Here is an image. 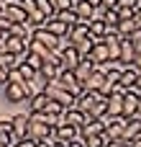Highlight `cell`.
Returning a JSON list of instances; mask_svg holds the SVG:
<instances>
[{"label": "cell", "instance_id": "cell-1", "mask_svg": "<svg viewBox=\"0 0 141 147\" xmlns=\"http://www.w3.org/2000/svg\"><path fill=\"white\" fill-rule=\"evenodd\" d=\"M54 137V129L46 124L44 114H31V129H28V140L33 142H44V140H51Z\"/></svg>", "mask_w": 141, "mask_h": 147}, {"label": "cell", "instance_id": "cell-2", "mask_svg": "<svg viewBox=\"0 0 141 147\" xmlns=\"http://www.w3.org/2000/svg\"><path fill=\"white\" fill-rule=\"evenodd\" d=\"M49 85H51V83H49ZM54 85H59V88H64V90H67V93H72L74 98H77V96L82 93V83H80V80L74 78V72H72V70H62Z\"/></svg>", "mask_w": 141, "mask_h": 147}, {"label": "cell", "instance_id": "cell-3", "mask_svg": "<svg viewBox=\"0 0 141 147\" xmlns=\"http://www.w3.org/2000/svg\"><path fill=\"white\" fill-rule=\"evenodd\" d=\"M44 93H46V98H49V101H57V103H62L64 109H74V103H77V98H74L72 93H67L64 88H59V85H54V83H51V85H46V90H44Z\"/></svg>", "mask_w": 141, "mask_h": 147}, {"label": "cell", "instance_id": "cell-4", "mask_svg": "<svg viewBox=\"0 0 141 147\" xmlns=\"http://www.w3.org/2000/svg\"><path fill=\"white\" fill-rule=\"evenodd\" d=\"M10 119H13V142H18V140H28L31 114L23 111V114H15V116H10Z\"/></svg>", "mask_w": 141, "mask_h": 147}, {"label": "cell", "instance_id": "cell-5", "mask_svg": "<svg viewBox=\"0 0 141 147\" xmlns=\"http://www.w3.org/2000/svg\"><path fill=\"white\" fill-rule=\"evenodd\" d=\"M5 98L10 103H21V101H28L31 93H28V83H8L5 85Z\"/></svg>", "mask_w": 141, "mask_h": 147}, {"label": "cell", "instance_id": "cell-6", "mask_svg": "<svg viewBox=\"0 0 141 147\" xmlns=\"http://www.w3.org/2000/svg\"><path fill=\"white\" fill-rule=\"evenodd\" d=\"M103 124H105V134L110 137V140H123V134H126V119L123 116H118V119H100Z\"/></svg>", "mask_w": 141, "mask_h": 147}, {"label": "cell", "instance_id": "cell-7", "mask_svg": "<svg viewBox=\"0 0 141 147\" xmlns=\"http://www.w3.org/2000/svg\"><path fill=\"white\" fill-rule=\"evenodd\" d=\"M77 137H80V129H74V127H69V124L62 121V124L54 129V137H51V140H54V142H62V145H72Z\"/></svg>", "mask_w": 141, "mask_h": 147}, {"label": "cell", "instance_id": "cell-8", "mask_svg": "<svg viewBox=\"0 0 141 147\" xmlns=\"http://www.w3.org/2000/svg\"><path fill=\"white\" fill-rule=\"evenodd\" d=\"M95 70H98V62H95L92 57H82V59H80V65H77L72 72H74V78H77L80 83H85V80H87Z\"/></svg>", "mask_w": 141, "mask_h": 147}, {"label": "cell", "instance_id": "cell-9", "mask_svg": "<svg viewBox=\"0 0 141 147\" xmlns=\"http://www.w3.org/2000/svg\"><path fill=\"white\" fill-rule=\"evenodd\" d=\"M87 119H90V116H87V114H82L77 106H74V109H67V111L62 114V121H64V124H69V127H74V129H82V127L87 124Z\"/></svg>", "mask_w": 141, "mask_h": 147}, {"label": "cell", "instance_id": "cell-10", "mask_svg": "<svg viewBox=\"0 0 141 147\" xmlns=\"http://www.w3.org/2000/svg\"><path fill=\"white\" fill-rule=\"evenodd\" d=\"M3 16H5L10 23H26V21H28V13H26L21 5H15L13 0H10V3H5V8H3Z\"/></svg>", "mask_w": 141, "mask_h": 147}, {"label": "cell", "instance_id": "cell-11", "mask_svg": "<svg viewBox=\"0 0 141 147\" xmlns=\"http://www.w3.org/2000/svg\"><path fill=\"white\" fill-rule=\"evenodd\" d=\"M72 10L77 13L80 23H90V21H92V13H95V5H92V3H87V0H74Z\"/></svg>", "mask_w": 141, "mask_h": 147}, {"label": "cell", "instance_id": "cell-12", "mask_svg": "<svg viewBox=\"0 0 141 147\" xmlns=\"http://www.w3.org/2000/svg\"><path fill=\"white\" fill-rule=\"evenodd\" d=\"M98 98H100L98 93H87V90H82V93L77 96V103H74V106H77V109H80L82 114H87V116H90V111L95 109Z\"/></svg>", "mask_w": 141, "mask_h": 147}, {"label": "cell", "instance_id": "cell-13", "mask_svg": "<svg viewBox=\"0 0 141 147\" xmlns=\"http://www.w3.org/2000/svg\"><path fill=\"white\" fill-rule=\"evenodd\" d=\"M59 57H62V65H59V70H74V67L80 65V59H82V57H80V52H77L74 47L64 49Z\"/></svg>", "mask_w": 141, "mask_h": 147}, {"label": "cell", "instance_id": "cell-14", "mask_svg": "<svg viewBox=\"0 0 141 147\" xmlns=\"http://www.w3.org/2000/svg\"><path fill=\"white\" fill-rule=\"evenodd\" d=\"M103 85H105V75H103L100 70H95V72L82 83V90H87V93H100Z\"/></svg>", "mask_w": 141, "mask_h": 147}, {"label": "cell", "instance_id": "cell-15", "mask_svg": "<svg viewBox=\"0 0 141 147\" xmlns=\"http://www.w3.org/2000/svg\"><path fill=\"white\" fill-rule=\"evenodd\" d=\"M139 137H141V114H136V116L126 119V134H123V140L134 142V140H139Z\"/></svg>", "mask_w": 141, "mask_h": 147}, {"label": "cell", "instance_id": "cell-16", "mask_svg": "<svg viewBox=\"0 0 141 147\" xmlns=\"http://www.w3.org/2000/svg\"><path fill=\"white\" fill-rule=\"evenodd\" d=\"M44 28H46V31H51V34H54V36H59V39H62V36H69V31H72V26H67V23H64V21H59L57 16H54V18H49Z\"/></svg>", "mask_w": 141, "mask_h": 147}, {"label": "cell", "instance_id": "cell-17", "mask_svg": "<svg viewBox=\"0 0 141 147\" xmlns=\"http://www.w3.org/2000/svg\"><path fill=\"white\" fill-rule=\"evenodd\" d=\"M90 57L98 62V67H100V65H105V62H110V54H108L105 39H95V47H92V54H90Z\"/></svg>", "mask_w": 141, "mask_h": 147}, {"label": "cell", "instance_id": "cell-18", "mask_svg": "<svg viewBox=\"0 0 141 147\" xmlns=\"http://www.w3.org/2000/svg\"><path fill=\"white\" fill-rule=\"evenodd\" d=\"M103 132H105V124L100 119H87V124L80 129V137L87 140V137H95V134H103Z\"/></svg>", "mask_w": 141, "mask_h": 147}, {"label": "cell", "instance_id": "cell-19", "mask_svg": "<svg viewBox=\"0 0 141 147\" xmlns=\"http://www.w3.org/2000/svg\"><path fill=\"white\" fill-rule=\"evenodd\" d=\"M121 62L126 67L136 62V49H134V41L131 39H121Z\"/></svg>", "mask_w": 141, "mask_h": 147}, {"label": "cell", "instance_id": "cell-20", "mask_svg": "<svg viewBox=\"0 0 141 147\" xmlns=\"http://www.w3.org/2000/svg\"><path fill=\"white\" fill-rule=\"evenodd\" d=\"M108 119H118V116H123V96H108Z\"/></svg>", "mask_w": 141, "mask_h": 147}, {"label": "cell", "instance_id": "cell-21", "mask_svg": "<svg viewBox=\"0 0 141 147\" xmlns=\"http://www.w3.org/2000/svg\"><path fill=\"white\" fill-rule=\"evenodd\" d=\"M139 75H141L139 67H136V65H128V67L121 72V85H126V88H134V85L139 83Z\"/></svg>", "mask_w": 141, "mask_h": 147}, {"label": "cell", "instance_id": "cell-22", "mask_svg": "<svg viewBox=\"0 0 141 147\" xmlns=\"http://www.w3.org/2000/svg\"><path fill=\"white\" fill-rule=\"evenodd\" d=\"M46 103H49L46 93H39V96H31V98H28V114H44Z\"/></svg>", "mask_w": 141, "mask_h": 147}, {"label": "cell", "instance_id": "cell-23", "mask_svg": "<svg viewBox=\"0 0 141 147\" xmlns=\"http://www.w3.org/2000/svg\"><path fill=\"white\" fill-rule=\"evenodd\" d=\"M21 65H23L21 57H13V54H8V52H0V67H3V70L13 72V70H18Z\"/></svg>", "mask_w": 141, "mask_h": 147}, {"label": "cell", "instance_id": "cell-24", "mask_svg": "<svg viewBox=\"0 0 141 147\" xmlns=\"http://www.w3.org/2000/svg\"><path fill=\"white\" fill-rule=\"evenodd\" d=\"M46 85H49V83H46V78H44L41 72H36V75H33V80H28V93H31V96H39V93H44V90H46Z\"/></svg>", "mask_w": 141, "mask_h": 147}, {"label": "cell", "instance_id": "cell-25", "mask_svg": "<svg viewBox=\"0 0 141 147\" xmlns=\"http://www.w3.org/2000/svg\"><path fill=\"white\" fill-rule=\"evenodd\" d=\"M46 21H49V18H46L41 10H33V13H28V21H26V23H28V28L33 31V28H44Z\"/></svg>", "mask_w": 141, "mask_h": 147}, {"label": "cell", "instance_id": "cell-26", "mask_svg": "<svg viewBox=\"0 0 141 147\" xmlns=\"http://www.w3.org/2000/svg\"><path fill=\"white\" fill-rule=\"evenodd\" d=\"M8 34H10V36H18V39H23V41H31V28H28V23H13Z\"/></svg>", "mask_w": 141, "mask_h": 147}, {"label": "cell", "instance_id": "cell-27", "mask_svg": "<svg viewBox=\"0 0 141 147\" xmlns=\"http://www.w3.org/2000/svg\"><path fill=\"white\" fill-rule=\"evenodd\" d=\"M92 47H95V39L92 36H87V39H82V41L74 44V49L80 52V57H90L92 54Z\"/></svg>", "mask_w": 141, "mask_h": 147}, {"label": "cell", "instance_id": "cell-28", "mask_svg": "<svg viewBox=\"0 0 141 147\" xmlns=\"http://www.w3.org/2000/svg\"><path fill=\"white\" fill-rule=\"evenodd\" d=\"M110 142H113V140H110V137H108V134L103 132V134H95V137H87V140H85V147H108Z\"/></svg>", "mask_w": 141, "mask_h": 147}, {"label": "cell", "instance_id": "cell-29", "mask_svg": "<svg viewBox=\"0 0 141 147\" xmlns=\"http://www.w3.org/2000/svg\"><path fill=\"white\" fill-rule=\"evenodd\" d=\"M36 10H41L46 18H54L57 16V8H54V0H36Z\"/></svg>", "mask_w": 141, "mask_h": 147}, {"label": "cell", "instance_id": "cell-30", "mask_svg": "<svg viewBox=\"0 0 141 147\" xmlns=\"http://www.w3.org/2000/svg\"><path fill=\"white\" fill-rule=\"evenodd\" d=\"M105 21H90V36L92 39H105Z\"/></svg>", "mask_w": 141, "mask_h": 147}, {"label": "cell", "instance_id": "cell-31", "mask_svg": "<svg viewBox=\"0 0 141 147\" xmlns=\"http://www.w3.org/2000/svg\"><path fill=\"white\" fill-rule=\"evenodd\" d=\"M39 72H41V75L46 78V83H57V78H59V72H62V70H59L57 65H44V67H41Z\"/></svg>", "mask_w": 141, "mask_h": 147}, {"label": "cell", "instance_id": "cell-32", "mask_svg": "<svg viewBox=\"0 0 141 147\" xmlns=\"http://www.w3.org/2000/svg\"><path fill=\"white\" fill-rule=\"evenodd\" d=\"M57 18H59V21H64V23H67V26H72V28L80 23V18H77V13H74V10H62V13H57Z\"/></svg>", "mask_w": 141, "mask_h": 147}, {"label": "cell", "instance_id": "cell-33", "mask_svg": "<svg viewBox=\"0 0 141 147\" xmlns=\"http://www.w3.org/2000/svg\"><path fill=\"white\" fill-rule=\"evenodd\" d=\"M26 62H28V65H31V67H33L36 72H39V70L44 67V59H41L39 54H33V52H28V54H26Z\"/></svg>", "mask_w": 141, "mask_h": 147}, {"label": "cell", "instance_id": "cell-34", "mask_svg": "<svg viewBox=\"0 0 141 147\" xmlns=\"http://www.w3.org/2000/svg\"><path fill=\"white\" fill-rule=\"evenodd\" d=\"M18 72H21V78H23L26 83H28V80H33V75H36V70H33V67H31L28 62H23V65L18 67Z\"/></svg>", "mask_w": 141, "mask_h": 147}, {"label": "cell", "instance_id": "cell-35", "mask_svg": "<svg viewBox=\"0 0 141 147\" xmlns=\"http://www.w3.org/2000/svg\"><path fill=\"white\" fill-rule=\"evenodd\" d=\"M0 134L13 137V119H0Z\"/></svg>", "mask_w": 141, "mask_h": 147}, {"label": "cell", "instance_id": "cell-36", "mask_svg": "<svg viewBox=\"0 0 141 147\" xmlns=\"http://www.w3.org/2000/svg\"><path fill=\"white\" fill-rule=\"evenodd\" d=\"M103 21H105V26H118V23H121V18H118V10H108Z\"/></svg>", "mask_w": 141, "mask_h": 147}, {"label": "cell", "instance_id": "cell-37", "mask_svg": "<svg viewBox=\"0 0 141 147\" xmlns=\"http://www.w3.org/2000/svg\"><path fill=\"white\" fill-rule=\"evenodd\" d=\"M72 5H74V0H54L57 13H62V10H72Z\"/></svg>", "mask_w": 141, "mask_h": 147}, {"label": "cell", "instance_id": "cell-38", "mask_svg": "<svg viewBox=\"0 0 141 147\" xmlns=\"http://www.w3.org/2000/svg\"><path fill=\"white\" fill-rule=\"evenodd\" d=\"M13 3H15V5H21L26 13H33V10H36V0H13Z\"/></svg>", "mask_w": 141, "mask_h": 147}, {"label": "cell", "instance_id": "cell-39", "mask_svg": "<svg viewBox=\"0 0 141 147\" xmlns=\"http://www.w3.org/2000/svg\"><path fill=\"white\" fill-rule=\"evenodd\" d=\"M118 5H123V8H131V10H139V8H141V0H121Z\"/></svg>", "mask_w": 141, "mask_h": 147}, {"label": "cell", "instance_id": "cell-40", "mask_svg": "<svg viewBox=\"0 0 141 147\" xmlns=\"http://www.w3.org/2000/svg\"><path fill=\"white\" fill-rule=\"evenodd\" d=\"M8 83H26V80L21 78V72H18V70H13V72L8 75Z\"/></svg>", "mask_w": 141, "mask_h": 147}, {"label": "cell", "instance_id": "cell-41", "mask_svg": "<svg viewBox=\"0 0 141 147\" xmlns=\"http://www.w3.org/2000/svg\"><path fill=\"white\" fill-rule=\"evenodd\" d=\"M108 147H134V142H128V140H113Z\"/></svg>", "mask_w": 141, "mask_h": 147}, {"label": "cell", "instance_id": "cell-42", "mask_svg": "<svg viewBox=\"0 0 141 147\" xmlns=\"http://www.w3.org/2000/svg\"><path fill=\"white\" fill-rule=\"evenodd\" d=\"M13 147H36L33 140H18V142H13Z\"/></svg>", "mask_w": 141, "mask_h": 147}, {"label": "cell", "instance_id": "cell-43", "mask_svg": "<svg viewBox=\"0 0 141 147\" xmlns=\"http://www.w3.org/2000/svg\"><path fill=\"white\" fill-rule=\"evenodd\" d=\"M0 147H13V137H5V134H0Z\"/></svg>", "mask_w": 141, "mask_h": 147}, {"label": "cell", "instance_id": "cell-44", "mask_svg": "<svg viewBox=\"0 0 141 147\" xmlns=\"http://www.w3.org/2000/svg\"><path fill=\"white\" fill-rule=\"evenodd\" d=\"M8 75H10V72L0 67V85H8Z\"/></svg>", "mask_w": 141, "mask_h": 147}, {"label": "cell", "instance_id": "cell-45", "mask_svg": "<svg viewBox=\"0 0 141 147\" xmlns=\"http://www.w3.org/2000/svg\"><path fill=\"white\" fill-rule=\"evenodd\" d=\"M36 147H54V140H44V142H36Z\"/></svg>", "mask_w": 141, "mask_h": 147}, {"label": "cell", "instance_id": "cell-46", "mask_svg": "<svg viewBox=\"0 0 141 147\" xmlns=\"http://www.w3.org/2000/svg\"><path fill=\"white\" fill-rule=\"evenodd\" d=\"M134 21H136V28H141V8L134 13Z\"/></svg>", "mask_w": 141, "mask_h": 147}, {"label": "cell", "instance_id": "cell-47", "mask_svg": "<svg viewBox=\"0 0 141 147\" xmlns=\"http://www.w3.org/2000/svg\"><path fill=\"white\" fill-rule=\"evenodd\" d=\"M134 65H136V67L141 70V54H136V62H134Z\"/></svg>", "mask_w": 141, "mask_h": 147}, {"label": "cell", "instance_id": "cell-48", "mask_svg": "<svg viewBox=\"0 0 141 147\" xmlns=\"http://www.w3.org/2000/svg\"><path fill=\"white\" fill-rule=\"evenodd\" d=\"M5 36H8V31H5V28H0V41H3Z\"/></svg>", "mask_w": 141, "mask_h": 147}, {"label": "cell", "instance_id": "cell-49", "mask_svg": "<svg viewBox=\"0 0 141 147\" xmlns=\"http://www.w3.org/2000/svg\"><path fill=\"white\" fill-rule=\"evenodd\" d=\"M87 3H92V5H95V8H98V5H100V3H103V0H87Z\"/></svg>", "mask_w": 141, "mask_h": 147}, {"label": "cell", "instance_id": "cell-50", "mask_svg": "<svg viewBox=\"0 0 141 147\" xmlns=\"http://www.w3.org/2000/svg\"><path fill=\"white\" fill-rule=\"evenodd\" d=\"M134 147H141V137H139V140H134Z\"/></svg>", "mask_w": 141, "mask_h": 147}, {"label": "cell", "instance_id": "cell-51", "mask_svg": "<svg viewBox=\"0 0 141 147\" xmlns=\"http://www.w3.org/2000/svg\"><path fill=\"white\" fill-rule=\"evenodd\" d=\"M54 147H67V145H62V142H54Z\"/></svg>", "mask_w": 141, "mask_h": 147}, {"label": "cell", "instance_id": "cell-52", "mask_svg": "<svg viewBox=\"0 0 141 147\" xmlns=\"http://www.w3.org/2000/svg\"><path fill=\"white\" fill-rule=\"evenodd\" d=\"M3 8H5V3H0V13H3Z\"/></svg>", "mask_w": 141, "mask_h": 147}, {"label": "cell", "instance_id": "cell-53", "mask_svg": "<svg viewBox=\"0 0 141 147\" xmlns=\"http://www.w3.org/2000/svg\"><path fill=\"white\" fill-rule=\"evenodd\" d=\"M136 85H139V88H141V75H139V83H136Z\"/></svg>", "mask_w": 141, "mask_h": 147}, {"label": "cell", "instance_id": "cell-54", "mask_svg": "<svg viewBox=\"0 0 141 147\" xmlns=\"http://www.w3.org/2000/svg\"><path fill=\"white\" fill-rule=\"evenodd\" d=\"M0 3H10V0H0Z\"/></svg>", "mask_w": 141, "mask_h": 147}, {"label": "cell", "instance_id": "cell-55", "mask_svg": "<svg viewBox=\"0 0 141 147\" xmlns=\"http://www.w3.org/2000/svg\"><path fill=\"white\" fill-rule=\"evenodd\" d=\"M0 49H3V41H0Z\"/></svg>", "mask_w": 141, "mask_h": 147}]
</instances>
